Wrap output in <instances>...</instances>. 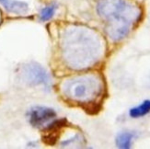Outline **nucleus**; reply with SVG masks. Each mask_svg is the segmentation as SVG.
<instances>
[{"label":"nucleus","mask_w":150,"mask_h":149,"mask_svg":"<svg viewBox=\"0 0 150 149\" xmlns=\"http://www.w3.org/2000/svg\"><path fill=\"white\" fill-rule=\"evenodd\" d=\"M64 60L73 69L92 66L103 54V42L96 31L83 26H71L61 38Z\"/></svg>","instance_id":"nucleus-1"},{"label":"nucleus","mask_w":150,"mask_h":149,"mask_svg":"<svg viewBox=\"0 0 150 149\" xmlns=\"http://www.w3.org/2000/svg\"><path fill=\"white\" fill-rule=\"evenodd\" d=\"M134 137V133L131 132L120 133L116 137V145L122 149H128L132 145V141Z\"/></svg>","instance_id":"nucleus-8"},{"label":"nucleus","mask_w":150,"mask_h":149,"mask_svg":"<svg viewBox=\"0 0 150 149\" xmlns=\"http://www.w3.org/2000/svg\"><path fill=\"white\" fill-rule=\"evenodd\" d=\"M0 4L6 10L15 14H24L29 10L28 4L18 0H0Z\"/></svg>","instance_id":"nucleus-7"},{"label":"nucleus","mask_w":150,"mask_h":149,"mask_svg":"<svg viewBox=\"0 0 150 149\" xmlns=\"http://www.w3.org/2000/svg\"><path fill=\"white\" fill-rule=\"evenodd\" d=\"M64 93L78 102H92L101 93V81L96 76H81L68 79L63 85Z\"/></svg>","instance_id":"nucleus-2"},{"label":"nucleus","mask_w":150,"mask_h":149,"mask_svg":"<svg viewBox=\"0 0 150 149\" xmlns=\"http://www.w3.org/2000/svg\"><path fill=\"white\" fill-rule=\"evenodd\" d=\"M128 3L125 0H100L97 6V11L102 18L107 19L126 8Z\"/></svg>","instance_id":"nucleus-5"},{"label":"nucleus","mask_w":150,"mask_h":149,"mask_svg":"<svg viewBox=\"0 0 150 149\" xmlns=\"http://www.w3.org/2000/svg\"><path fill=\"white\" fill-rule=\"evenodd\" d=\"M56 116L53 109L47 107H35L30 112V122L34 127H42Z\"/></svg>","instance_id":"nucleus-6"},{"label":"nucleus","mask_w":150,"mask_h":149,"mask_svg":"<svg viewBox=\"0 0 150 149\" xmlns=\"http://www.w3.org/2000/svg\"><path fill=\"white\" fill-rule=\"evenodd\" d=\"M150 112V100H145L142 104L130 109L129 114L132 118H140Z\"/></svg>","instance_id":"nucleus-9"},{"label":"nucleus","mask_w":150,"mask_h":149,"mask_svg":"<svg viewBox=\"0 0 150 149\" xmlns=\"http://www.w3.org/2000/svg\"><path fill=\"white\" fill-rule=\"evenodd\" d=\"M55 8H55L54 5H51V6H46V8H44L41 12V19L42 20H48V19H50L54 15Z\"/></svg>","instance_id":"nucleus-10"},{"label":"nucleus","mask_w":150,"mask_h":149,"mask_svg":"<svg viewBox=\"0 0 150 149\" xmlns=\"http://www.w3.org/2000/svg\"><path fill=\"white\" fill-rule=\"evenodd\" d=\"M21 76L24 82L29 85H43L48 87L51 84L48 72L37 63L32 62L24 64L21 70Z\"/></svg>","instance_id":"nucleus-4"},{"label":"nucleus","mask_w":150,"mask_h":149,"mask_svg":"<svg viewBox=\"0 0 150 149\" xmlns=\"http://www.w3.org/2000/svg\"><path fill=\"white\" fill-rule=\"evenodd\" d=\"M140 10L134 6L128 4L127 8L107 19L106 32L113 42H119L125 38L134 22L138 20Z\"/></svg>","instance_id":"nucleus-3"}]
</instances>
